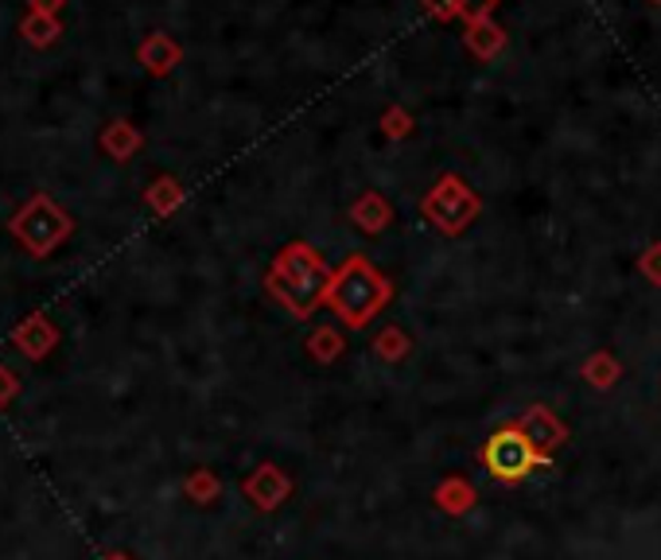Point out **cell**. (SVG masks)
<instances>
[{
	"mask_svg": "<svg viewBox=\"0 0 661 560\" xmlns=\"http://www.w3.org/2000/svg\"><path fill=\"white\" fill-rule=\"evenodd\" d=\"M12 234L31 249V254L43 257L70 234V218L62 215L51 199H31L28 207H23V215H16Z\"/></svg>",
	"mask_w": 661,
	"mask_h": 560,
	"instance_id": "6da1fadb",
	"label": "cell"
},
{
	"mask_svg": "<svg viewBox=\"0 0 661 560\" xmlns=\"http://www.w3.org/2000/svg\"><path fill=\"white\" fill-rule=\"evenodd\" d=\"M533 463H537V455H533V444L522 436V432L506 429L499 432V436L486 444V468L494 471L499 479H522L533 471Z\"/></svg>",
	"mask_w": 661,
	"mask_h": 560,
	"instance_id": "7a4b0ae2",
	"label": "cell"
},
{
	"mask_svg": "<svg viewBox=\"0 0 661 560\" xmlns=\"http://www.w3.org/2000/svg\"><path fill=\"white\" fill-rule=\"evenodd\" d=\"M377 299H382V284H377V277L366 269V265H351V269L338 277L335 304L343 307V315H351L354 323L366 320V315L377 307Z\"/></svg>",
	"mask_w": 661,
	"mask_h": 560,
	"instance_id": "3957f363",
	"label": "cell"
},
{
	"mask_svg": "<svg viewBox=\"0 0 661 560\" xmlns=\"http://www.w3.org/2000/svg\"><path fill=\"white\" fill-rule=\"evenodd\" d=\"M137 59L145 62V67L152 70V75H168V70L179 62V47L171 43L168 36H160V31H156V36H148L145 43H140Z\"/></svg>",
	"mask_w": 661,
	"mask_h": 560,
	"instance_id": "277c9868",
	"label": "cell"
},
{
	"mask_svg": "<svg viewBox=\"0 0 661 560\" xmlns=\"http://www.w3.org/2000/svg\"><path fill=\"white\" fill-rule=\"evenodd\" d=\"M20 36H23V43H31V47H51L55 39L62 36V23H59V16H43V12H28L20 20Z\"/></svg>",
	"mask_w": 661,
	"mask_h": 560,
	"instance_id": "5b68a950",
	"label": "cell"
},
{
	"mask_svg": "<svg viewBox=\"0 0 661 560\" xmlns=\"http://www.w3.org/2000/svg\"><path fill=\"white\" fill-rule=\"evenodd\" d=\"M132 132L125 129V125H114V129L106 132V148H114V153H125V148H132Z\"/></svg>",
	"mask_w": 661,
	"mask_h": 560,
	"instance_id": "8992f818",
	"label": "cell"
},
{
	"mask_svg": "<svg viewBox=\"0 0 661 560\" xmlns=\"http://www.w3.org/2000/svg\"><path fill=\"white\" fill-rule=\"evenodd\" d=\"M67 8V0H28V12H43V16H59Z\"/></svg>",
	"mask_w": 661,
	"mask_h": 560,
	"instance_id": "52a82bcc",
	"label": "cell"
},
{
	"mask_svg": "<svg viewBox=\"0 0 661 560\" xmlns=\"http://www.w3.org/2000/svg\"><path fill=\"white\" fill-rule=\"evenodd\" d=\"M467 4H475V8H491L494 0H467Z\"/></svg>",
	"mask_w": 661,
	"mask_h": 560,
	"instance_id": "ba28073f",
	"label": "cell"
}]
</instances>
